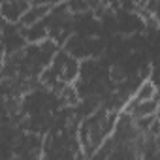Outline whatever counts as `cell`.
I'll return each mask as SVG.
<instances>
[{
    "label": "cell",
    "instance_id": "obj_1",
    "mask_svg": "<svg viewBox=\"0 0 160 160\" xmlns=\"http://www.w3.org/2000/svg\"><path fill=\"white\" fill-rule=\"evenodd\" d=\"M113 126H115V115L111 111H98L92 117H89L81 126V143H83V147L89 149V152L102 147L106 138L111 134Z\"/></svg>",
    "mask_w": 160,
    "mask_h": 160
},
{
    "label": "cell",
    "instance_id": "obj_2",
    "mask_svg": "<svg viewBox=\"0 0 160 160\" xmlns=\"http://www.w3.org/2000/svg\"><path fill=\"white\" fill-rule=\"evenodd\" d=\"M27 10H28L27 0H6V2H2V15L12 23L19 21Z\"/></svg>",
    "mask_w": 160,
    "mask_h": 160
},
{
    "label": "cell",
    "instance_id": "obj_3",
    "mask_svg": "<svg viewBox=\"0 0 160 160\" xmlns=\"http://www.w3.org/2000/svg\"><path fill=\"white\" fill-rule=\"evenodd\" d=\"M0 75H2V62H0Z\"/></svg>",
    "mask_w": 160,
    "mask_h": 160
}]
</instances>
